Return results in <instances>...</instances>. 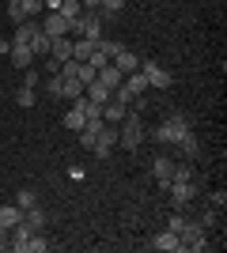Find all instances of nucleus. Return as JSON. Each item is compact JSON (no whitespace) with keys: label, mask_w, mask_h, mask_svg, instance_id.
Wrapping results in <instances>:
<instances>
[{"label":"nucleus","mask_w":227,"mask_h":253,"mask_svg":"<svg viewBox=\"0 0 227 253\" xmlns=\"http://www.w3.org/2000/svg\"><path fill=\"white\" fill-rule=\"evenodd\" d=\"M38 31H42V23H38V19H23V23H15V31H11V45H27Z\"/></svg>","instance_id":"6"},{"label":"nucleus","mask_w":227,"mask_h":253,"mask_svg":"<svg viewBox=\"0 0 227 253\" xmlns=\"http://www.w3.org/2000/svg\"><path fill=\"white\" fill-rule=\"evenodd\" d=\"M19 219H23V208H19V204H4V208H0V227H8V231H11Z\"/></svg>","instance_id":"18"},{"label":"nucleus","mask_w":227,"mask_h":253,"mask_svg":"<svg viewBox=\"0 0 227 253\" xmlns=\"http://www.w3.org/2000/svg\"><path fill=\"white\" fill-rule=\"evenodd\" d=\"M23 87H38V72H34V68H27V80H23Z\"/></svg>","instance_id":"35"},{"label":"nucleus","mask_w":227,"mask_h":253,"mask_svg":"<svg viewBox=\"0 0 227 253\" xmlns=\"http://www.w3.org/2000/svg\"><path fill=\"white\" fill-rule=\"evenodd\" d=\"M42 68L49 76H57V72H61V61H57V57H42Z\"/></svg>","instance_id":"32"},{"label":"nucleus","mask_w":227,"mask_h":253,"mask_svg":"<svg viewBox=\"0 0 227 253\" xmlns=\"http://www.w3.org/2000/svg\"><path fill=\"white\" fill-rule=\"evenodd\" d=\"M11 250H15V253H45V250H49V242H45V238H42V231H38V234H31L27 242L11 246Z\"/></svg>","instance_id":"14"},{"label":"nucleus","mask_w":227,"mask_h":253,"mask_svg":"<svg viewBox=\"0 0 227 253\" xmlns=\"http://www.w3.org/2000/svg\"><path fill=\"white\" fill-rule=\"evenodd\" d=\"M144 136H148V128H144L140 114H125V117H121V125H118V144H121V148L136 151L144 144Z\"/></svg>","instance_id":"2"},{"label":"nucleus","mask_w":227,"mask_h":253,"mask_svg":"<svg viewBox=\"0 0 227 253\" xmlns=\"http://www.w3.org/2000/svg\"><path fill=\"white\" fill-rule=\"evenodd\" d=\"M212 204H216V208H224V204H227V197H224V189H216V193H212Z\"/></svg>","instance_id":"36"},{"label":"nucleus","mask_w":227,"mask_h":253,"mask_svg":"<svg viewBox=\"0 0 227 253\" xmlns=\"http://www.w3.org/2000/svg\"><path fill=\"white\" fill-rule=\"evenodd\" d=\"M151 246H155V250H163V253H182V242H178V234H174V231H159Z\"/></svg>","instance_id":"12"},{"label":"nucleus","mask_w":227,"mask_h":253,"mask_svg":"<svg viewBox=\"0 0 227 253\" xmlns=\"http://www.w3.org/2000/svg\"><path fill=\"white\" fill-rule=\"evenodd\" d=\"M129 114V106L118 102V98H110L106 106H102V121H110V125H121V117Z\"/></svg>","instance_id":"13"},{"label":"nucleus","mask_w":227,"mask_h":253,"mask_svg":"<svg viewBox=\"0 0 227 253\" xmlns=\"http://www.w3.org/2000/svg\"><path fill=\"white\" fill-rule=\"evenodd\" d=\"M87 125V117L84 114H80V110H76V106H72V110H68V114H65V128H72V132H80V128H84Z\"/></svg>","instance_id":"24"},{"label":"nucleus","mask_w":227,"mask_h":253,"mask_svg":"<svg viewBox=\"0 0 227 253\" xmlns=\"http://www.w3.org/2000/svg\"><path fill=\"white\" fill-rule=\"evenodd\" d=\"M178 242H182V253H201L208 246V227H201V223L193 219V215H189V219H185V227L182 231H178Z\"/></svg>","instance_id":"3"},{"label":"nucleus","mask_w":227,"mask_h":253,"mask_svg":"<svg viewBox=\"0 0 227 253\" xmlns=\"http://www.w3.org/2000/svg\"><path fill=\"white\" fill-rule=\"evenodd\" d=\"M171 178H174V159L159 155V159H155V181H159V189H163V193L171 189Z\"/></svg>","instance_id":"9"},{"label":"nucleus","mask_w":227,"mask_h":253,"mask_svg":"<svg viewBox=\"0 0 227 253\" xmlns=\"http://www.w3.org/2000/svg\"><path fill=\"white\" fill-rule=\"evenodd\" d=\"M98 49L106 53V57H114V53H121V49H125V45H121L118 38H102V42H98Z\"/></svg>","instance_id":"31"},{"label":"nucleus","mask_w":227,"mask_h":253,"mask_svg":"<svg viewBox=\"0 0 227 253\" xmlns=\"http://www.w3.org/2000/svg\"><path fill=\"white\" fill-rule=\"evenodd\" d=\"M171 181H193V170H189V163H174V178Z\"/></svg>","instance_id":"30"},{"label":"nucleus","mask_w":227,"mask_h":253,"mask_svg":"<svg viewBox=\"0 0 227 253\" xmlns=\"http://www.w3.org/2000/svg\"><path fill=\"white\" fill-rule=\"evenodd\" d=\"M95 76H98V72H95V68H91V64H87V61H80V68H76V80H80V84L87 87V84H91V80H95Z\"/></svg>","instance_id":"28"},{"label":"nucleus","mask_w":227,"mask_h":253,"mask_svg":"<svg viewBox=\"0 0 227 253\" xmlns=\"http://www.w3.org/2000/svg\"><path fill=\"white\" fill-rule=\"evenodd\" d=\"M45 91H49L53 98H65V76H61V72H57V76H49V84H45Z\"/></svg>","instance_id":"26"},{"label":"nucleus","mask_w":227,"mask_h":253,"mask_svg":"<svg viewBox=\"0 0 227 253\" xmlns=\"http://www.w3.org/2000/svg\"><path fill=\"white\" fill-rule=\"evenodd\" d=\"M68 23H72V19H65L61 11H49V15L42 19V31L49 34V38H65V34H68Z\"/></svg>","instance_id":"7"},{"label":"nucleus","mask_w":227,"mask_h":253,"mask_svg":"<svg viewBox=\"0 0 227 253\" xmlns=\"http://www.w3.org/2000/svg\"><path fill=\"white\" fill-rule=\"evenodd\" d=\"M80 144H84V148L91 151V148H95V132H87V128H80Z\"/></svg>","instance_id":"33"},{"label":"nucleus","mask_w":227,"mask_h":253,"mask_svg":"<svg viewBox=\"0 0 227 253\" xmlns=\"http://www.w3.org/2000/svg\"><path fill=\"white\" fill-rule=\"evenodd\" d=\"M15 102H19L23 110H31L34 106V87H19V91H15Z\"/></svg>","instance_id":"29"},{"label":"nucleus","mask_w":227,"mask_h":253,"mask_svg":"<svg viewBox=\"0 0 227 253\" xmlns=\"http://www.w3.org/2000/svg\"><path fill=\"white\" fill-rule=\"evenodd\" d=\"M42 4H45V11H57V8H61V0H42Z\"/></svg>","instance_id":"39"},{"label":"nucleus","mask_w":227,"mask_h":253,"mask_svg":"<svg viewBox=\"0 0 227 253\" xmlns=\"http://www.w3.org/2000/svg\"><path fill=\"white\" fill-rule=\"evenodd\" d=\"M15 204H19L23 211H27V208H38V193H34V189H19V193H15Z\"/></svg>","instance_id":"22"},{"label":"nucleus","mask_w":227,"mask_h":253,"mask_svg":"<svg viewBox=\"0 0 227 253\" xmlns=\"http://www.w3.org/2000/svg\"><path fill=\"white\" fill-rule=\"evenodd\" d=\"M27 45H31V53L38 57V61H42V57H49V45H53V38H49L45 31H38V34H34V38H31Z\"/></svg>","instance_id":"15"},{"label":"nucleus","mask_w":227,"mask_h":253,"mask_svg":"<svg viewBox=\"0 0 227 253\" xmlns=\"http://www.w3.org/2000/svg\"><path fill=\"white\" fill-rule=\"evenodd\" d=\"M185 132H193V128H189V117L185 114H171L163 125L151 128V140H155V144H178Z\"/></svg>","instance_id":"1"},{"label":"nucleus","mask_w":227,"mask_h":253,"mask_svg":"<svg viewBox=\"0 0 227 253\" xmlns=\"http://www.w3.org/2000/svg\"><path fill=\"white\" fill-rule=\"evenodd\" d=\"M11 64H15V68H23V72H27V68H34V61H38V57H34L31 53V45H11Z\"/></svg>","instance_id":"11"},{"label":"nucleus","mask_w":227,"mask_h":253,"mask_svg":"<svg viewBox=\"0 0 227 253\" xmlns=\"http://www.w3.org/2000/svg\"><path fill=\"white\" fill-rule=\"evenodd\" d=\"M197 223H201V227H212V223H216V211H201V215H197Z\"/></svg>","instance_id":"34"},{"label":"nucleus","mask_w":227,"mask_h":253,"mask_svg":"<svg viewBox=\"0 0 227 253\" xmlns=\"http://www.w3.org/2000/svg\"><path fill=\"white\" fill-rule=\"evenodd\" d=\"M8 4H23V0H8Z\"/></svg>","instance_id":"40"},{"label":"nucleus","mask_w":227,"mask_h":253,"mask_svg":"<svg viewBox=\"0 0 227 253\" xmlns=\"http://www.w3.org/2000/svg\"><path fill=\"white\" fill-rule=\"evenodd\" d=\"M84 4V11H98V0H80Z\"/></svg>","instance_id":"38"},{"label":"nucleus","mask_w":227,"mask_h":253,"mask_svg":"<svg viewBox=\"0 0 227 253\" xmlns=\"http://www.w3.org/2000/svg\"><path fill=\"white\" fill-rule=\"evenodd\" d=\"M23 223H27L31 231H42V227H45V211L42 208H27V211H23Z\"/></svg>","instance_id":"21"},{"label":"nucleus","mask_w":227,"mask_h":253,"mask_svg":"<svg viewBox=\"0 0 227 253\" xmlns=\"http://www.w3.org/2000/svg\"><path fill=\"white\" fill-rule=\"evenodd\" d=\"M110 64H114V68H118V72H136V68H140V57H136V53L133 49H121V53H114V57H110Z\"/></svg>","instance_id":"8"},{"label":"nucleus","mask_w":227,"mask_h":253,"mask_svg":"<svg viewBox=\"0 0 227 253\" xmlns=\"http://www.w3.org/2000/svg\"><path fill=\"white\" fill-rule=\"evenodd\" d=\"M0 91H4V87H0Z\"/></svg>","instance_id":"41"},{"label":"nucleus","mask_w":227,"mask_h":253,"mask_svg":"<svg viewBox=\"0 0 227 253\" xmlns=\"http://www.w3.org/2000/svg\"><path fill=\"white\" fill-rule=\"evenodd\" d=\"M84 95L91 98V102H98V106H106L110 98H114V91H110L106 84H98V76H95V80H91V84L84 87Z\"/></svg>","instance_id":"10"},{"label":"nucleus","mask_w":227,"mask_h":253,"mask_svg":"<svg viewBox=\"0 0 227 253\" xmlns=\"http://www.w3.org/2000/svg\"><path fill=\"white\" fill-rule=\"evenodd\" d=\"M61 15H65V19H76V15H80V11H84V4H80V0H61Z\"/></svg>","instance_id":"27"},{"label":"nucleus","mask_w":227,"mask_h":253,"mask_svg":"<svg viewBox=\"0 0 227 253\" xmlns=\"http://www.w3.org/2000/svg\"><path fill=\"white\" fill-rule=\"evenodd\" d=\"M49 57H57V61H68L72 57V38H53V45H49Z\"/></svg>","instance_id":"19"},{"label":"nucleus","mask_w":227,"mask_h":253,"mask_svg":"<svg viewBox=\"0 0 227 253\" xmlns=\"http://www.w3.org/2000/svg\"><path fill=\"white\" fill-rule=\"evenodd\" d=\"M11 53V38H0V57H8Z\"/></svg>","instance_id":"37"},{"label":"nucleus","mask_w":227,"mask_h":253,"mask_svg":"<svg viewBox=\"0 0 227 253\" xmlns=\"http://www.w3.org/2000/svg\"><path fill=\"white\" fill-rule=\"evenodd\" d=\"M19 8H23V19H38V15L45 11V4H42V0H23Z\"/></svg>","instance_id":"23"},{"label":"nucleus","mask_w":227,"mask_h":253,"mask_svg":"<svg viewBox=\"0 0 227 253\" xmlns=\"http://www.w3.org/2000/svg\"><path fill=\"white\" fill-rule=\"evenodd\" d=\"M121 80H125V72H118L114 64H102V68H98V84H106L110 91H114V87H121Z\"/></svg>","instance_id":"16"},{"label":"nucleus","mask_w":227,"mask_h":253,"mask_svg":"<svg viewBox=\"0 0 227 253\" xmlns=\"http://www.w3.org/2000/svg\"><path fill=\"white\" fill-rule=\"evenodd\" d=\"M174 148H178V151H182L185 159H189V163H193V159H197V151H201V144H197V136H193V132H185V136L178 140Z\"/></svg>","instance_id":"20"},{"label":"nucleus","mask_w":227,"mask_h":253,"mask_svg":"<svg viewBox=\"0 0 227 253\" xmlns=\"http://www.w3.org/2000/svg\"><path fill=\"white\" fill-rule=\"evenodd\" d=\"M95 49H98V42H91V38H72V57L76 61H87Z\"/></svg>","instance_id":"17"},{"label":"nucleus","mask_w":227,"mask_h":253,"mask_svg":"<svg viewBox=\"0 0 227 253\" xmlns=\"http://www.w3.org/2000/svg\"><path fill=\"white\" fill-rule=\"evenodd\" d=\"M171 208H189L197 201V185L193 181H171Z\"/></svg>","instance_id":"5"},{"label":"nucleus","mask_w":227,"mask_h":253,"mask_svg":"<svg viewBox=\"0 0 227 253\" xmlns=\"http://www.w3.org/2000/svg\"><path fill=\"white\" fill-rule=\"evenodd\" d=\"M80 95H84V84H80L76 76H65V98L72 102V98H80Z\"/></svg>","instance_id":"25"},{"label":"nucleus","mask_w":227,"mask_h":253,"mask_svg":"<svg viewBox=\"0 0 227 253\" xmlns=\"http://www.w3.org/2000/svg\"><path fill=\"white\" fill-rule=\"evenodd\" d=\"M140 72H144V80H148V91H167V87H171V72H167L159 61H144L140 57Z\"/></svg>","instance_id":"4"}]
</instances>
